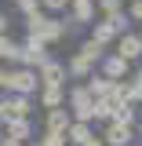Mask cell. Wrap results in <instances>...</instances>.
<instances>
[{"mask_svg": "<svg viewBox=\"0 0 142 146\" xmlns=\"http://www.w3.org/2000/svg\"><path fill=\"white\" fill-rule=\"evenodd\" d=\"M102 73H106L109 80H120V77L127 73V58L124 55H109L106 62H102Z\"/></svg>", "mask_w": 142, "mask_h": 146, "instance_id": "5", "label": "cell"}, {"mask_svg": "<svg viewBox=\"0 0 142 146\" xmlns=\"http://www.w3.org/2000/svg\"><path fill=\"white\" fill-rule=\"evenodd\" d=\"M40 146H44V143H40Z\"/></svg>", "mask_w": 142, "mask_h": 146, "instance_id": "27", "label": "cell"}, {"mask_svg": "<svg viewBox=\"0 0 142 146\" xmlns=\"http://www.w3.org/2000/svg\"><path fill=\"white\" fill-rule=\"evenodd\" d=\"M29 113V102H26V95H7V99H0V117L11 124V121H22Z\"/></svg>", "mask_w": 142, "mask_h": 146, "instance_id": "1", "label": "cell"}, {"mask_svg": "<svg viewBox=\"0 0 142 146\" xmlns=\"http://www.w3.org/2000/svg\"><path fill=\"white\" fill-rule=\"evenodd\" d=\"M131 143V124H120V121H113L106 128V146H127Z\"/></svg>", "mask_w": 142, "mask_h": 146, "instance_id": "3", "label": "cell"}, {"mask_svg": "<svg viewBox=\"0 0 142 146\" xmlns=\"http://www.w3.org/2000/svg\"><path fill=\"white\" fill-rule=\"evenodd\" d=\"M69 102H73V110H77V117L88 121V117H95V102H98V99L91 95V88H73Z\"/></svg>", "mask_w": 142, "mask_h": 146, "instance_id": "2", "label": "cell"}, {"mask_svg": "<svg viewBox=\"0 0 142 146\" xmlns=\"http://www.w3.org/2000/svg\"><path fill=\"white\" fill-rule=\"evenodd\" d=\"M0 55H4V58H11V62H18V58H22V48H18L15 40L0 36Z\"/></svg>", "mask_w": 142, "mask_h": 146, "instance_id": "16", "label": "cell"}, {"mask_svg": "<svg viewBox=\"0 0 142 146\" xmlns=\"http://www.w3.org/2000/svg\"><path fill=\"white\" fill-rule=\"evenodd\" d=\"M69 117H66V113H62V110H48V128H51V131H69Z\"/></svg>", "mask_w": 142, "mask_h": 146, "instance_id": "10", "label": "cell"}, {"mask_svg": "<svg viewBox=\"0 0 142 146\" xmlns=\"http://www.w3.org/2000/svg\"><path fill=\"white\" fill-rule=\"evenodd\" d=\"M44 106H48V110L62 106V88H58V84H44Z\"/></svg>", "mask_w": 142, "mask_h": 146, "instance_id": "14", "label": "cell"}, {"mask_svg": "<svg viewBox=\"0 0 142 146\" xmlns=\"http://www.w3.org/2000/svg\"><path fill=\"white\" fill-rule=\"evenodd\" d=\"M40 73H44V84H62L66 66H58V62H44V66H40Z\"/></svg>", "mask_w": 142, "mask_h": 146, "instance_id": "8", "label": "cell"}, {"mask_svg": "<svg viewBox=\"0 0 142 146\" xmlns=\"http://www.w3.org/2000/svg\"><path fill=\"white\" fill-rule=\"evenodd\" d=\"M80 55H88L91 62H95V58H98V55H102V40H95V36H91L88 44H84V48H80Z\"/></svg>", "mask_w": 142, "mask_h": 146, "instance_id": "18", "label": "cell"}, {"mask_svg": "<svg viewBox=\"0 0 142 146\" xmlns=\"http://www.w3.org/2000/svg\"><path fill=\"white\" fill-rule=\"evenodd\" d=\"M131 15H135V18L142 22V0H131Z\"/></svg>", "mask_w": 142, "mask_h": 146, "instance_id": "22", "label": "cell"}, {"mask_svg": "<svg viewBox=\"0 0 142 146\" xmlns=\"http://www.w3.org/2000/svg\"><path fill=\"white\" fill-rule=\"evenodd\" d=\"M66 135H69L73 143H80V146H84V143H91V139H95V135H91V128L84 124V121H73V124H69V131H66Z\"/></svg>", "mask_w": 142, "mask_h": 146, "instance_id": "9", "label": "cell"}, {"mask_svg": "<svg viewBox=\"0 0 142 146\" xmlns=\"http://www.w3.org/2000/svg\"><path fill=\"white\" fill-rule=\"evenodd\" d=\"M22 58H26V62H44V40H40L36 33L26 40V48H22Z\"/></svg>", "mask_w": 142, "mask_h": 146, "instance_id": "7", "label": "cell"}, {"mask_svg": "<svg viewBox=\"0 0 142 146\" xmlns=\"http://www.w3.org/2000/svg\"><path fill=\"white\" fill-rule=\"evenodd\" d=\"M91 15H95V4L91 0H73V18L77 22H91Z\"/></svg>", "mask_w": 142, "mask_h": 146, "instance_id": "12", "label": "cell"}, {"mask_svg": "<svg viewBox=\"0 0 142 146\" xmlns=\"http://www.w3.org/2000/svg\"><path fill=\"white\" fill-rule=\"evenodd\" d=\"M88 70H91V58H88V55H73V58H69V73L84 77Z\"/></svg>", "mask_w": 142, "mask_h": 146, "instance_id": "17", "label": "cell"}, {"mask_svg": "<svg viewBox=\"0 0 142 146\" xmlns=\"http://www.w3.org/2000/svg\"><path fill=\"white\" fill-rule=\"evenodd\" d=\"M4 84H11V70H0V88Z\"/></svg>", "mask_w": 142, "mask_h": 146, "instance_id": "23", "label": "cell"}, {"mask_svg": "<svg viewBox=\"0 0 142 146\" xmlns=\"http://www.w3.org/2000/svg\"><path fill=\"white\" fill-rule=\"evenodd\" d=\"M4 146H18V143H15V139H7V143H4Z\"/></svg>", "mask_w": 142, "mask_h": 146, "instance_id": "26", "label": "cell"}, {"mask_svg": "<svg viewBox=\"0 0 142 146\" xmlns=\"http://www.w3.org/2000/svg\"><path fill=\"white\" fill-rule=\"evenodd\" d=\"M7 139H15V143H26V139H29V124H26V117L7 124Z\"/></svg>", "mask_w": 142, "mask_h": 146, "instance_id": "13", "label": "cell"}, {"mask_svg": "<svg viewBox=\"0 0 142 146\" xmlns=\"http://www.w3.org/2000/svg\"><path fill=\"white\" fill-rule=\"evenodd\" d=\"M4 29H7V18H4V15H0V36H4Z\"/></svg>", "mask_w": 142, "mask_h": 146, "instance_id": "25", "label": "cell"}, {"mask_svg": "<svg viewBox=\"0 0 142 146\" xmlns=\"http://www.w3.org/2000/svg\"><path fill=\"white\" fill-rule=\"evenodd\" d=\"M139 51H142V36H120V51H117V55H124V58H135Z\"/></svg>", "mask_w": 142, "mask_h": 146, "instance_id": "11", "label": "cell"}, {"mask_svg": "<svg viewBox=\"0 0 142 146\" xmlns=\"http://www.w3.org/2000/svg\"><path fill=\"white\" fill-rule=\"evenodd\" d=\"M62 33H66V26H62V22H55V18H44V22H40V29H36V36H40L44 44H48V40H58Z\"/></svg>", "mask_w": 142, "mask_h": 146, "instance_id": "6", "label": "cell"}, {"mask_svg": "<svg viewBox=\"0 0 142 146\" xmlns=\"http://www.w3.org/2000/svg\"><path fill=\"white\" fill-rule=\"evenodd\" d=\"M120 33V29H117V26H113V22H98V26H95V40H102V44H109V40H113V36Z\"/></svg>", "mask_w": 142, "mask_h": 146, "instance_id": "15", "label": "cell"}, {"mask_svg": "<svg viewBox=\"0 0 142 146\" xmlns=\"http://www.w3.org/2000/svg\"><path fill=\"white\" fill-rule=\"evenodd\" d=\"M44 146H66V131H51V128H48V135H44Z\"/></svg>", "mask_w": 142, "mask_h": 146, "instance_id": "19", "label": "cell"}, {"mask_svg": "<svg viewBox=\"0 0 142 146\" xmlns=\"http://www.w3.org/2000/svg\"><path fill=\"white\" fill-rule=\"evenodd\" d=\"M44 4H48V11H58V7H66L69 0H44Z\"/></svg>", "mask_w": 142, "mask_h": 146, "instance_id": "21", "label": "cell"}, {"mask_svg": "<svg viewBox=\"0 0 142 146\" xmlns=\"http://www.w3.org/2000/svg\"><path fill=\"white\" fill-rule=\"evenodd\" d=\"M98 4H102V7H106V15H113V11H117V7H120V0H98Z\"/></svg>", "mask_w": 142, "mask_h": 146, "instance_id": "20", "label": "cell"}, {"mask_svg": "<svg viewBox=\"0 0 142 146\" xmlns=\"http://www.w3.org/2000/svg\"><path fill=\"white\" fill-rule=\"evenodd\" d=\"M84 146H106V139H91V143H84Z\"/></svg>", "mask_w": 142, "mask_h": 146, "instance_id": "24", "label": "cell"}, {"mask_svg": "<svg viewBox=\"0 0 142 146\" xmlns=\"http://www.w3.org/2000/svg\"><path fill=\"white\" fill-rule=\"evenodd\" d=\"M7 88H15L18 95H29V91L36 88V77L29 70H11V84H7Z\"/></svg>", "mask_w": 142, "mask_h": 146, "instance_id": "4", "label": "cell"}]
</instances>
